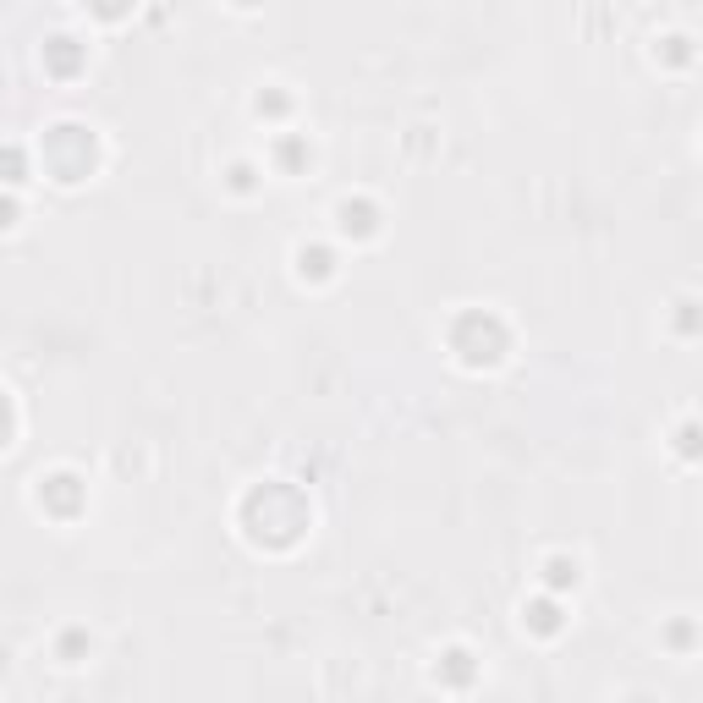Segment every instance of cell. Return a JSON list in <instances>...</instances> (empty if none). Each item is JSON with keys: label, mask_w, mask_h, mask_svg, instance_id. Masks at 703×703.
I'll list each match as a JSON object with an SVG mask.
<instances>
[{"label": "cell", "mask_w": 703, "mask_h": 703, "mask_svg": "<svg viewBox=\"0 0 703 703\" xmlns=\"http://www.w3.org/2000/svg\"><path fill=\"white\" fill-rule=\"evenodd\" d=\"M578 588V561H550V588Z\"/></svg>", "instance_id": "obj_1"}]
</instances>
